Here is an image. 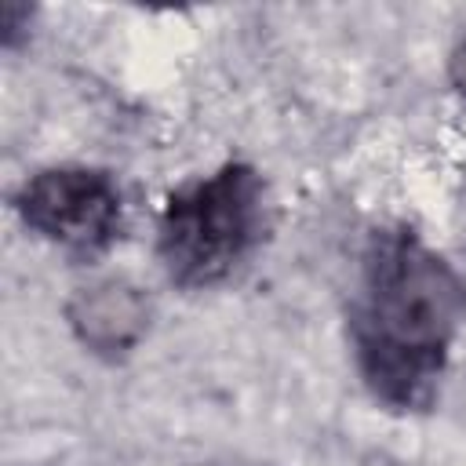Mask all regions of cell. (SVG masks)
<instances>
[{"label": "cell", "instance_id": "cell-3", "mask_svg": "<svg viewBox=\"0 0 466 466\" xmlns=\"http://www.w3.org/2000/svg\"><path fill=\"white\" fill-rule=\"evenodd\" d=\"M18 215L29 229L62 248L95 251L116 233L120 193L106 171L47 167L22 186Z\"/></svg>", "mask_w": 466, "mask_h": 466}, {"label": "cell", "instance_id": "cell-1", "mask_svg": "<svg viewBox=\"0 0 466 466\" xmlns=\"http://www.w3.org/2000/svg\"><path fill=\"white\" fill-rule=\"evenodd\" d=\"M466 313L455 269L415 233H379L364 266L353 342L368 386L393 408H422Z\"/></svg>", "mask_w": 466, "mask_h": 466}, {"label": "cell", "instance_id": "cell-4", "mask_svg": "<svg viewBox=\"0 0 466 466\" xmlns=\"http://www.w3.org/2000/svg\"><path fill=\"white\" fill-rule=\"evenodd\" d=\"M69 324L95 353H124L146 331V302L131 284L106 280L69 302Z\"/></svg>", "mask_w": 466, "mask_h": 466}, {"label": "cell", "instance_id": "cell-2", "mask_svg": "<svg viewBox=\"0 0 466 466\" xmlns=\"http://www.w3.org/2000/svg\"><path fill=\"white\" fill-rule=\"evenodd\" d=\"M266 189L255 167L222 164L215 175L175 189L160 215L157 251L182 288H208L229 277L262 240Z\"/></svg>", "mask_w": 466, "mask_h": 466}, {"label": "cell", "instance_id": "cell-5", "mask_svg": "<svg viewBox=\"0 0 466 466\" xmlns=\"http://www.w3.org/2000/svg\"><path fill=\"white\" fill-rule=\"evenodd\" d=\"M448 76H451V84H455V91H462L466 95V40L451 51V62H448Z\"/></svg>", "mask_w": 466, "mask_h": 466}]
</instances>
